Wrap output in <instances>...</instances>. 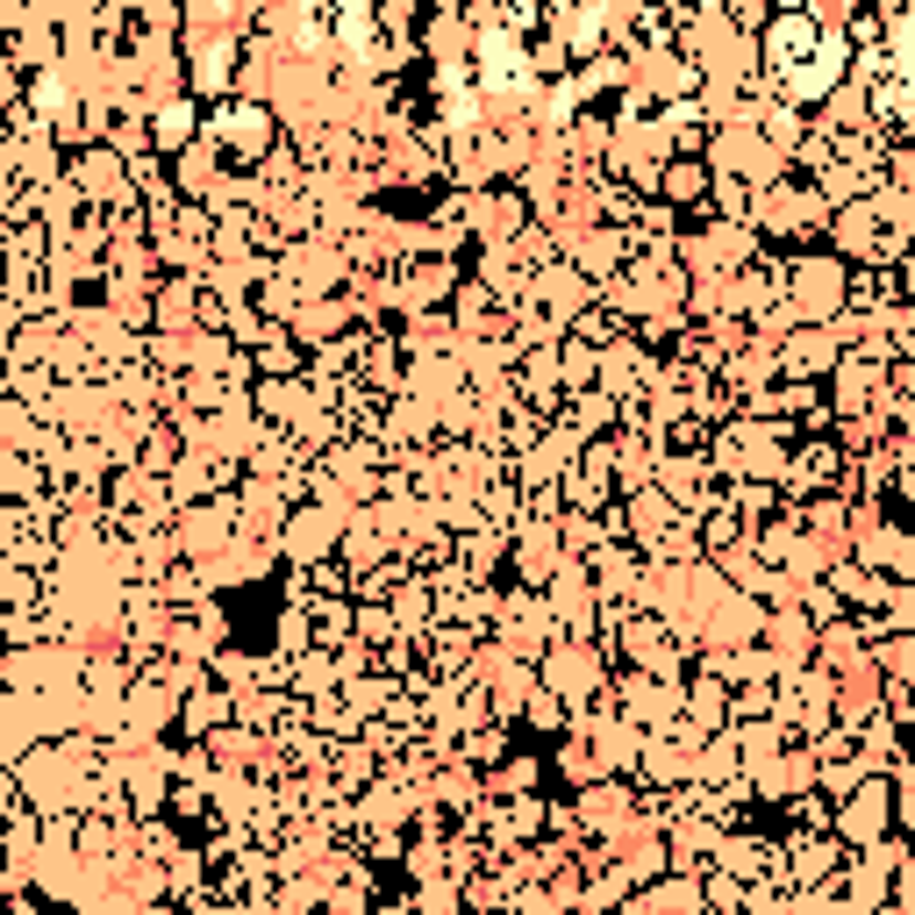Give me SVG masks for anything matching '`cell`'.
I'll return each instance as SVG.
<instances>
[{
    "instance_id": "obj_1",
    "label": "cell",
    "mask_w": 915,
    "mask_h": 915,
    "mask_svg": "<svg viewBox=\"0 0 915 915\" xmlns=\"http://www.w3.org/2000/svg\"><path fill=\"white\" fill-rule=\"evenodd\" d=\"M808 43H816V29H808V22H787V29H779V36H773L779 65H794V51H808Z\"/></svg>"
},
{
    "instance_id": "obj_2",
    "label": "cell",
    "mask_w": 915,
    "mask_h": 915,
    "mask_svg": "<svg viewBox=\"0 0 915 915\" xmlns=\"http://www.w3.org/2000/svg\"><path fill=\"white\" fill-rule=\"evenodd\" d=\"M487 72H493V79H522V65H515V51H508V43H501V36H493V43H487Z\"/></svg>"
}]
</instances>
